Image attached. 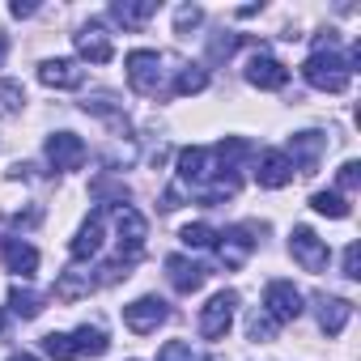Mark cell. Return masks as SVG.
I'll list each match as a JSON object with an SVG mask.
<instances>
[{"instance_id":"6da1fadb","label":"cell","mask_w":361,"mask_h":361,"mask_svg":"<svg viewBox=\"0 0 361 361\" xmlns=\"http://www.w3.org/2000/svg\"><path fill=\"white\" fill-rule=\"evenodd\" d=\"M302 77H306L314 90H323V94H344V90H348L353 68H348V60H344V56H336L331 35H327V39H319V47H314V51H310V60L302 64Z\"/></svg>"},{"instance_id":"7a4b0ae2","label":"cell","mask_w":361,"mask_h":361,"mask_svg":"<svg viewBox=\"0 0 361 361\" xmlns=\"http://www.w3.org/2000/svg\"><path fill=\"white\" fill-rule=\"evenodd\" d=\"M221 174H234V170H226L213 149H196L192 145V149L178 153V183H188L192 192H204L213 178H221Z\"/></svg>"},{"instance_id":"3957f363","label":"cell","mask_w":361,"mask_h":361,"mask_svg":"<svg viewBox=\"0 0 361 361\" xmlns=\"http://www.w3.org/2000/svg\"><path fill=\"white\" fill-rule=\"evenodd\" d=\"M123 68H128V81H132L136 94L157 98V94L166 90V60H161L157 51H145V47H140V51H128Z\"/></svg>"},{"instance_id":"277c9868","label":"cell","mask_w":361,"mask_h":361,"mask_svg":"<svg viewBox=\"0 0 361 361\" xmlns=\"http://www.w3.org/2000/svg\"><path fill=\"white\" fill-rule=\"evenodd\" d=\"M234 310H238V293L234 289H221L209 298V306L200 310V336L204 340H221L234 323Z\"/></svg>"},{"instance_id":"5b68a950","label":"cell","mask_w":361,"mask_h":361,"mask_svg":"<svg viewBox=\"0 0 361 361\" xmlns=\"http://www.w3.org/2000/svg\"><path fill=\"white\" fill-rule=\"evenodd\" d=\"M166 319H170V310H166V302H161L157 293H145V298H136L132 306H123V323H128V331H136V336L157 331Z\"/></svg>"},{"instance_id":"8992f818","label":"cell","mask_w":361,"mask_h":361,"mask_svg":"<svg viewBox=\"0 0 361 361\" xmlns=\"http://www.w3.org/2000/svg\"><path fill=\"white\" fill-rule=\"evenodd\" d=\"M289 255H293L306 272H323V268H327V243H323L310 226H293V234H289Z\"/></svg>"},{"instance_id":"52a82bcc","label":"cell","mask_w":361,"mask_h":361,"mask_svg":"<svg viewBox=\"0 0 361 361\" xmlns=\"http://www.w3.org/2000/svg\"><path fill=\"white\" fill-rule=\"evenodd\" d=\"M264 314L281 327V323H293L302 314V293L289 285V281H272L264 289Z\"/></svg>"},{"instance_id":"ba28073f","label":"cell","mask_w":361,"mask_h":361,"mask_svg":"<svg viewBox=\"0 0 361 361\" xmlns=\"http://www.w3.org/2000/svg\"><path fill=\"white\" fill-rule=\"evenodd\" d=\"M251 234H264V226H234V230L217 234V238H221V243H217V255H221L226 268H243V264L251 259V251H255V238H251Z\"/></svg>"},{"instance_id":"9c48e42d","label":"cell","mask_w":361,"mask_h":361,"mask_svg":"<svg viewBox=\"0 0 361 361\" xmlns=\"http://www.w3.org/2000/svg\"><path fill=\"white\" fill-rule=\"evenodd\" d=\"M293 174H298V170H293V161H289L281 149H264V153L255 157V183H259V188H272V192H276V188H289Z\"/></svg>"},{"instance_id":"30bf717a","label":"cell","mask_w":361,"mask_h":361,"mask_svg":"<svg viewBox=\"0 0 361 361\" xmlns=\"http://www.w3.org/2000/svg\"><path fill=\"white\" fill-rule=\"evenodd\" d=\"M47 161H51L56 170H81V161H85V140H81L77 132H56V136H47Z\"/></svg>"},{"instance_id":"8fae6325","label":"cell","mask_w":361,"mask_h":361,"mask_svg":"<svg viewBox=\"0 0 361 361\" xmlns=\"http://www.w3.org/2000/svg\"><path fill=\"white\" fill-rule=\"evenodd\" d=\"M115 226H119V255H123V259H136V255H140V247H145V234H149L145 217H140L136 209L119 204V213H115Z\"/></svg>"},{"instance_id":"7c38bea8","label":"cell","mask_w":361,"mask_h":361,"mask_svg":"<svg viewBox=\"0 0 361 361\" xmlns=\"http://www.w3.org/2000/svg\"><path fill=\"white\" fill-rule=\"evenodd\" d=\"M323 145H327V136H323V132H298V136H289V153H285V157L293 161V170H298V174H314Z\"/></svg>"},{"instance_id":"4fadbf2b","label":"cell","mask_w":361,"mask_h":361,"mask_svg":"<svg viewBox=\"0 0 361 361\" xmlns=\"http://www.w3.org/2000/svg\"><path fill=\"white\" fill-rule=\"evenodd\" d=\"M39 81L47 90H81L85 85V68L77 60H43L39 64Z\"/></svg>"},{"instance_id":"5bb4252c","label":"cell","mask_w":361,"mask_h":361,"mask_svg":"<svg viewBox=\"0 0 361 361\" xmlns=\"http://www.w3.org/2000/svg\"><path fill=\"white\" fill-rule=\"evenodd\" d=\"M247 81H251L255 90H281V85L289 81V68H285L281 60H272L268 51H255L251 64H247Z\"/></svg>"},{"instance_id":"9a60e30c","label":"cell","mask_w":361,"mask_h":361,"mask_svg":"<svg viewBox=\"0 0 361 361\" xmlns=\"http://www.w3.org/2000/svg\"><path fill=\"white\" fill-rule=\"evenodd\" d=\"M166 276H170V285H174L178 293H196V289L209 281V268H204V264H192L188 255H170V259H166Z\"/></svg>"},{"instance_id":"2e32d148","label":"cell","mask_w":361,"mask_h":361,"mask_svg":"<svg viewBox=\"0 0 361 361\" xmlns=\"http://www.w3.org/2000/svg\"><path fill=\"white\" fill-rule=\"evenodd\" d=\"M77 51H81V60H90V64H106V60H111V39H106L102 22H85V26L77 30Z\"/></svg>"},{"instance_id":"e0dca14e","label":"cell","mask_w":361,"mask_h":361,"mask_svg":"<svg viewBox=\"0 0 361 361\" xmlns=\"http://www.w3.org/2000/svg\"><path fill=\"white\" fill-rule=\"evenodd\" d=\"M102 217H106V213H102V209H94V213H90V221L77 230V238H73V247H68V251H73V259H94V255H98V247H102Z\"/></svg>"},{"instance_id":"ac0fdd59","label":"cell","mask_w":361,"mask_h":361,"mask_svg":"<svg viewBox=\"0 0 361 361\" xmlns=\"http://www.w3.org/2000/svg\"><path fill=\"white\" fill-rule=\"evenodd\" d=\"M153 13H157V0H115V5H111V18L123 30H140Z\"/></svg>"},{"instance_id":"d6986e66","label":"cell","mask_w":361,"mask_h":361,"mask_svg":"<svg viewBox=\"0 0 361 361\" xmlns=\"http://www.w3.org/2000/svg\"><path fill=\"white\" fill-rule=\"evenodd\" d=\"M5 264L18 276H35L39 272V251L30 243H22V238H5Z\"/></svg>"},{"instance_id":"ffe728a7","label":"cell","mask_w":361,"mask_h":361,"mask_svg":"<svg viewBox=\"0 0 361 361\" xmlns=\"http://www.w3.org/2000/svg\"><path fill=\"white\" fill-rule=\"evenodd\" d=\"M314 306H319V327L327 336H340L344 323H348V314H353V302H344V298H319Z\"/></svg>"},{"instance_id":"44dd1931","label":"cell","mask_w":361,"mask_h":361,"mask_svg":"<svg viewBox=\"0 0 361 361\" xmlns=\"http://www.w3.org/2000/svg\"><path fill=\"white\" fill-rule=\"evenodd\" d=\"M73 348H77V361H81V357H102V353L111 348V340H106V331H102V327L81 323V327L73 331Z\"/></svg>"},{"instance_id":"7402d4cb","label":"cell","mask_w":361,"mask_h":361,"mask_svg":"<svg viewBox=\"0 0 361 361\" xmlns=\"http://www.w3.org/2000/svg\"><path fill=\"white\" fill-rule=\"evenodd\" d=\"M90 289H98V276H90V272H64L60 281H56V298L60 302H77V298H85Z\"/></svg>"},{"instance_id":"603a6c76","label":"cell","mask_w":361,"mask_h":361,"mask_svg":"<svg viewBox=\"0 0 361 361\" xmlns=\"http://www.w3.org/2000/svg\"><path fill=\"white\" fill-rule=\"evenodd\" d=\"M9 306H13L18 319H39V314H43V298H39L35 289H22V285L9 289Z\"/></svg>"},{"instance_id":"cb8c5ba5","label":"cell","mask_w":361,"mask_h":361,"mask_svg":"<svg viewBox=\"0 0 361 361\" xmlns=\"http://www.w3.org/2000/svg\"><path fill=\"white\" fill-rule=\"evenodd\" d=\"M209 85V73L200 68V64H183V68H178V81H174V94H200Z\"/></svg>"},{"instance_id":"d4e9b609","label":"cell","mask_w":361,"mask_h":361,"mask_svg":"<svg viewBox=\"0 0 361 361\" xmlns=\"http://www.w3.org/2000/svg\"><path fill=\"white\" fill-rule=\"evenodd\" d=\"M111 102H115V98H111V94L102 90V94H90V98H85L81 106H85V115H106V119H115V128L123 132V128H128V119H123V111H115Z\"/></svg>"},{"instance_id":"484cf974","label":"cell","mask_w":361,"mask_h":361,"mask_svg":"<svg viewBox=\"0 0 361 361\" xmlns=\"http://www.w3.org/2000/svg\"><path fill=\"white\" fill-rule=\"evenodd\" d=\"M43 353L51 361H77V348H73V336L68 331H47L43 336Z\"/></svg>"},{"instance_id":"4316f807","label":"cell","mask_w":361,"mask_h":361,"mask_svg":"<svg viewBox=\"0 0 361 361\" xmlns=\"http://www.w3.org/2000/svg\"><path fill=\"white\" fill-rule=\"evenodd\" d=\"M26 106V90L22 81H0V119H9Z\"/></svg>"},{"instance_id":"83f0119b","label":"cell","mask_w":361,"mask_h":361,"mask_svg":"<svg viewBox=\"0 0 361 361\" xmlns=\"http://www.w3.org/2000/svg\"><path fill=\"white\" fill-rule=\"evenodd\" d=\"M310 209L323 213V217H348V200L340 192H314L310 196Z\"/></svg>"},{"instance_id":"f1b7e54d","label":"cell","mask_w":361,"mask_h":361,"mask_svg":"<svg viewBox=\"0 0 361 361\" xmlns=\"http://www.w3.org/2000/svg\"><path fill=\"white\" fill-rule=\"evenodd\" d=\"M238 43H243V39H238V35H230V30H221V35H213V39H209V60H213V64H221V60H230V56L238 51Z\"/></svg>"},{"instance_id":"f546056e","label":"cell","mask_w":361,"mask_h":361,"mask_svg":"<svg viewBox=\"0 0 361 361\" xmlns=\"http://www.w3.org/2000/svg\"><path fill=\"white\" fill-rule=\"evenodd\" d=\"M157 361H204L188 340H166L161 348H157Z\"/></svg>"},{"instance_id":"4dcf8cb0","label":"cell","mask_w":361,"mask_h":361,"mask_svg":"<svg viewBox=\"0 0 361 361\" xmlns=\"http://www.w3.org/2000/svg\"><path fill=\"white\" fill-rule=\"evenodd\" d=\"M178 238H183L188 247H196V251H204V247H213V243H217V230H213V226H204V221H196V226H183V234H178Z\"/></svg>"},{"instance_id":"1f68e13d","label":"cell","mask_w":361,"mask_h":361,"mask_svg":"<svg viewBox=\"0 0 361 361\" xmlns=\"http://www.w3.org/2000/svg\"><path fill=\"white\" fill-rule=\"evenodd\" d=\"M200 22H204V9L200 5H183V9L174 13V35H192Z\"/></svg>"},{"instance_id":"d6a6232c","label":"cell","mask_w":361,"mask_h":361,"mask_svg":"<svg viewBox=\"0 0 361 361\" xmlns=\"http://www.w3.org/2000/svg\"><path fill=\"white\" fill-rule=\"evenodd\" d=\"M94 196H98V200L115 196V200L123 204V200H128V183H123V178H98V183H94Z\"/></svg>"},{"instance_id":"836d02e7","label":"cell","mask_w":361,"mask_h":361,"mask_svg":"<svg viewBox=\"0 0 361 361\" xmlns=\"http://www.w3.org/2000/svg\"><path fill=\"white\" fill-rule=\"evenodd\" d=\"M247 336H251V340H272V336H276V323H272L264 310H255L251 323H247Z\"/></svg>"},{"instance_id":"e575fe53","label":"cell","mask_w":361,"mask_h":361,"mask_svg":"<svg viewBox=\"0 0 361 361\" xmlns=\"http://www.w3.org/2000/svg\"><path fill=\"white\" fill-rule=\"evenodd\" d=\"M340 188H344V192H357V188H361V166H357V161H344V166H340Z\"/></svg>"},{"instance_id":"d590c367","label":"cell","mask_w":361,"mask_h":361,"mask_svg":"<svg viewBox=\"0 0 361 361\" xmlns=\"http://www.w3.org/2000/svg\"><path fill=\"white\" fill-rule=\"evenodd\" d=\"M357 259H361V251H357V243H348V247H344V276H348V281L361 276V272H357V268H361Z\"/></svg>"},{"instance_id":"8d00e7d4","label":"cell","mask_w":361,"mask_h":361,"mask_svg":"<svg viewBox=\"0 0 361 361\" xmlns=\"http://www.w3.org/2000/svg\"><path fill=\"white\" fill-rule=\"evenodd\" d=\"M178 196H183L178 188H166V196H161V213H174V209H178Z\"/></svg>"},{"instance_id":"74e56055","label":"cell","mask_w":361,"mask_h":361,"mask_svg":"<svg viewBox=\"0 0 361 361\" xmlns=\"http://www.w3.org/2000/svg\"><path fill=\"white\" fill-rule=\"evenodd\" d=\"M9 13H13V18H30V13H35V5H30V0H13Z\"/></svg>"},{"instance_id":"f35d334b","label":"cell","mask_w":361,"mask_h":361,"mask_svg":"<svg viewBox=\"0 0 361 361\" xmlns=\"http://www.w3.org/2000/svg\"><path fill=\"white\" fill-rule=\"evenodd\" d=\"M9 361H39V357H35V353H13Z\"/></svg>"},{"instance_id":"ab89813d","label":"cell","mask_w":361,"mask_h":361,"mask_svg":"<svg viewBox=\"0 0 361 361\" xmlns=\"http://www.w3.org/2000/svg\"><path fill=\"white\" fill-rule=\"evenodd\" d=\"M5 51H9V39H0V60H5Z\"/></svg>"},{"instance_id":"60d3db41","label":"cell","mask_w":361,"mask_h":361,"mask_svg":"<svg viewBox=\"0 0 361 361\" xmlns=\"http://www.w3.org/2000/svg\"><path fill=\"white\" fill-rule=\"evenodd\" d=\"M0 327H5V314H0Z\"/></svg>"}]
</instances>
